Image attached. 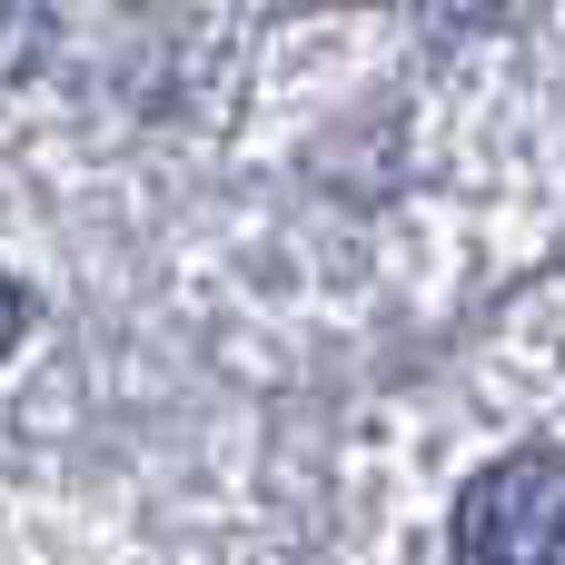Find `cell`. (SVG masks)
I'll list each match as a JSON object with an SVG mask.
<instances>
[{
    "instance_id": "obj_1",
    "label": "cell",
    "mask_w": 565,
    "mask_h": 565,
    "mask_svg": "<svg viewBox=\"0 0 565 565\" xmlns=\"http://www.w3.org/2000/svg\"><path fill=\"white\" fill-rule=\"evenodd\" d=\"M457 565H565V447H516L457 497Z\"/></svg>"
},
{
    "instance_id": "obj_2",
    "label": "cell",
    "mask_w": 565,
    "mask_h": 565,
    "mask_svg": "<svg viewBox=\"0 0 565 565\" xmlns=\"http://www.w3.org/2000/svg\"><path fill=\"white\" fill-rule=\"evenodd\" d=\"M10 338H20V288L0 278V358H10Z\"/></svg>"
}]
</instances>
